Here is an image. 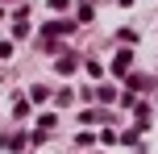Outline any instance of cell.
<instances>
[{
  "mask_svg": "<svg viewBox=\"0 0 158 154\" xmlns=\"http://www.w3.org/2000/svg\"><path fill=\"white\" fill-rule=\"evenodd\" d=\"M54 67H58V71H63V75H71V71H75V67H79V58L71 54V50H63V58H58V63H54Z\"/></svg>",
  "mask_w": 158,
  "mask_h": 154,
  "instance_id": "1",
  "label": "cell"
},
{
  "mask_svg": "<svg viewBox=\"0 0 158 154\" xmlns=\"http://www.w3.org/2000/svg\"><path fill=\"white\" fill-rule=\"evenodd\" d=\"M75 29V21H46V38L50 33H71Z\"/></svg>",
  "mask_w": 158,
  "mask_h": 154,
  "instance_id": "2",
  "label": "cell"
},
{
  "mask_svg": "<svg viewBox=\"0 0 158 154\" xmlns=\"http://www.w3.org/2000/svg\"><path fill=\"white\" fill-rule=\"evenodd\" d=\"M129 63H133V54H129V50H121V54L112 58V71H117V75H121V71H129Z\"/></svg>",
  "mask_w": 158,
  "mask_h": 154,
  "instance_id": "3",
  "label": "cell"
},
{
  "mask_svg": "<svg viewBox=\"0 0 158 154\" xmlns=\"http://www.w3.org/2000/svg\"><path fill=\"white\" fill-rule=\"evenodd\" d=\"M46 96H50V88H29V100H33V104H42Z\"/></svg>",
  "mask_w": 158,
  "mask_h": 154,
  "instance_id": "4",
  "label": "cell"
}]
</instances>
